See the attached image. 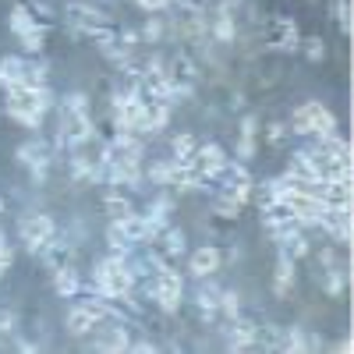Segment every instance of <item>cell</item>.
Segmentation results:
<instances>
[{"label": "cell", "instance_id": "cell-14", "mask_svg": "<svg viewBox=\"0 0 354 354\" xmlns=\"http://www.w3.org/2000/svg\"><path fill=\"white\" fill-rule=\"evenodd\" d=\"M156 248H160V252H163L167 259H181V255H185V248H188V238H185V230H181V227H167V230L160 234Z\"/></svg>", "mask_w": 354, "mask_h": 354}, {"label": "cell", "instance_id": "cell-23", "mask_svg": "<svg viewBox=\"0 0 354 354\" xmlns=\"http://www.w3.org/2000/svg\"><path fill=\"white\" fill-rule=\"evenodd\" d=\"M220 315H227V319L241 315V294L238 290H220Z\"/></svg>", "mask_w": 354, "mask_h": 354}, {"label": "cell", "instance_id": "cell-8", "mask_svg": "<svg viewBox=\"0 0 354 354\" xmlns=\"http://www.w3.org/2000/svg\"><path fill=\"white\" fill-rule=\"evenodd\" d=\"M266 46L270 50H283V53H294L301 46V36H298V25L290 18H273L270 21V32H266Z\"/></svg>", "mask_w": 354, "mask_h": 354}, {"label": "cell", "instance_id": "cell-28", "mask_svg": "<svg viewBox=\"0 0 354 354\" xmlns=\"http://www.w3.org/2000/svg\"><path fill=\"white\" fill-rule=\"evenodd\" d=\"M319 266H322V270H333V266H344L333 245H326V248H319Z\"/></svg>", "mask_w": 354, "mask_h": 354}, {"label": "cell", "instance_id": "cell-6", "mask_svg": "<svg viewBox=\"0 0 354 354\" xmlns=\"http://www.w3.org/2000/svg\"><path fill=\"white\" fill-rule=\"evenodd\" d=\"M223 270V252L216 245H198L192 255H188V273L195 280H205V277H216Z\"/></svg>", "mask_w": 354, "mask_h": 354}, {"label": "cell", "instance_id": "cell-16", "mask_svg": "<svg viewBox=\"0 0 354 354\" xmlns=\"http://www.w3.org/2000/svg\"><path fill=\"white\" fill-rule=\"evenodd\" d=\"M21 71H25V57H4L0 61V88H11V85H18L21 82Z\"/></svg>", "mask_w": 354, "mask_h": 354}, {"label": "cell", "instance_id": "cell-17", "mask_svg": "<svg viewBox=\"0 0 354 354\" xmlns=\"http://www.w3.org/2000/svg\"><path fill=\"white\" fill-rule=\"evenodd\" d=\"M195 149H198V138H195L192 131H177V135L170 138V156H174V160H192Z\"/></svg>", "mask_w": 354, "mask_h": 354}, {"label": "cell", "instance_id": "cell-22", "mask_svg": "<svg viewBox=\"0 0 354 354\" xmlns=\"http://www.w3.org/2000/svg\"><path fill=\"white\" fill-rule=\"evenodd\" d=\"M163 36H167V18H149V21H145V28H142V43L145 46L160 43Z\"/></svg>", "mask_w": 354, "mask_h": 354}, {"label": "cell", "instance_id": "cell-18", "mask_svg": "<svg viewBox=\"0 0 354 354\" xmlns=\"http://www.w3.org/2000/svg\"><path fill=\"white\" fill-rule=\"evenodd\" d=\"M347 287V266H333V270H326V277H322V290L330 294V298H340Z\"/></svg>", "mask_w": 354, "mask_h": 354}, {"label": "cell", "instance_id": "cell-21", "mask_svg": "<svg viewBox=\"0 0 354 354\" xmlns=\"http://www.w3.org/2000/svg\"><path fill=\"white\" fill-rule=\"evenodd\" d=\"M21 39V50L25 53H39L43 46H46V25H36V28H28L25 36H18Z\"/></svg>", "mask_w": 354, "mask_h": 354}, {"label": "cell", "instance_id": "cell-26", "mask_svg": "<svg viewBox=\"0 0 354 354\" xmlns=\"http://www.w3.org/2000/svg\"><path fill=\"white\" fill-rule=\"evenodd\" d=\"M287 135H290V124H283V121H270V124H266V142H270V145H280Z\"/></svg>", "mask_w": 354, "mask_h": 354}, {"label": "cell", "instance_id": "cell-12", "mask_svg": "<svg viewBox=\"0 0 354 354\" xmlns=\"http://www.w3.org/2000/svg\"><path fill=\"white\" fill-rule=\"evenodd\" d=\"M103 209H106V216H110V220H121V216L135 213V205H131V198H128V192H124V188L106 185V192H103Z\"/></svg>", "mask_w": 354, "mask_h": 354}, {"label": "cell", "instance_id": "cell-11", "mask_svg": "<svg viewBox=\"0 0 354 354\" xmlns=\"http://www.w3.org/2000/svg\"><path fill=\"white\" fill-rule=\"evenodd\" d=\"M294 280H298V262L280 252V259H277V273H273V294H277V298H287Z\"/></svg>", "mask_w": 354, "mask_h": 354}, {"label": "cell", "instance_id": "cell-2", "mask_svg": "<svg viewBox=\"0 0 354 354\" xmlns=\"http://www.w3.org/2000/svg\"><path fill=\"white\" fill-rule=\"evenodd\" d=\"M333 131H340L337 117H333V110L326 103H319V100L301 103L298 110H294V117H290V135H301V138L315 135V138H322V135H333Z\"/></svg>", "mask_w": 354, "mask_h": 354}, {"label": "cell", "instance_id": "cell-31", "mask_svg": "<svg viewBox=\"0 0 354 354\" xmlns=\"http://www.w3.org/2000/svg\"><path fill=\"white\" fill-rule=\"evenodd\" d=\"M8 209V202H4V195H0V213H4Z\"/></svg>", "mask_w": 354, "mask_h": 354}, {"label": "cell", "instance_id": "cell-27", "mask_svg": "<svg viewBox=\"0 0 354 354\" xmlns=\"http://www.w3.org/2000/svg\"><path fill=\"white\" fill-rule=\"evenodd\" d=\"M238 160H241V163L255 160V135H241V138H238Z\"/></svg>", "mask_w": 354, "mask_h": 354}, {"label": "cell", "instance_id": "cell-10", "mask_svg": "<svg viewBox=\"0 0 354 354\" xmlns=\"http://www.w3.org/2000/svg\"><path fill=\"white\" fill-rule=\"evenodd\" d=\"M259 209H262L266 230H277V227H283V223H294V209H290L287 198H270L266 205H259Z\"/></svg>", "mask_w": 354, "mask_h": 354}, {"label": "cell", "instance_id": "cell-3", "mask_svg": "<svg viewBox=\"0 0 354 354\" xmlns=\"http://www.w3.org/2000/svg\"><path fill=\"white\" fill-rule=\"evenodd\" d=\"M145 298L156 301L160 312L174 315L177 308H181V301H185V277L177 273L174 266H167V270H160L156 277L145 280Z\"/></svg>", "mask_w": 354, "mask_h": 354}, {"label": "cell", "instance_id": "cell-19", "mask_svg": "<svg viewBox=\"0 0 354 354\" xmlns=\"http://www.w3.org/2000/svg\"><path fill=\"white\" fill-rule=\"evenodd\" d=\"M57 113H88V96L85 93H64L61 103H57Z\"/></svg>", "mask_w": 354, "mask_h": 354}, {"label": "cell", "instance_id": "cell-5", "mask_svg": "<svg viewBox=\"0 0 354 354\" xmlns=\"http://www.w3.org/2000/svg\"><path fill=\"white\" fill-rule=\"evenodd\" d=\"M57 135L64 138L68 153H71V149H85L88 142H96V121H93L88 113H61Z\"/></svg>", "mask_w": 354, "mask_h": 354}, {"label": "cell", "instance_id": "cell-20", "mask_svg": "<svg viewBox=\"0 0 354 354\" xmlns=\"http://www.w3.org/2000/svg\"><path fill=\"white\" fill-rule=\"evenodd\" d=\"M213 216H220V220H238L241 216V202H234L230 195H216L213 198Z\"/></svg>", "mask_w": 354, "mask_h": 354}, {"label": "cell", "instance_id": "cell-13", "mask_svg": "<svg viewBox=\"0 0 354 354\" xmlns=\"http://www.w3.org/2000/svg\"><path fill=\"white\" fill-rule=\"evenodd\" d=\"M53 290L61 294V298H78V294H82V277L75 270V262L71 266H61V270H53Z\"/></svg>", "mask_w": 354, "mask_h": 354}, {"label": "cell", "instance_id": "cell-25", "mask_svg": "<svg viewBox=\"0 0 354 354\" xmlns=\"http://www.w3.org/2000/svg\"><path fill=\"white\" fill-rule=\"evenodd\" d=\"M298 50H305V57H308V61H322V57H326V43H322L319 36H308Z\"/></svg>", "mask_w": 354, "mask_h": 354}, {"label": "cell", "instance_id": "cell-32", "mask_svg": "<svg viewBox=\"0 0 354 354\" xmlns=\"http://www.w3.org/2000/svg\"><path fill=\"white\" fill-rule=\"evenodd\" d=\"M0 117H4V106H0Z\"/></svg>", "mask_w": 354, "mask_h": 354}, {"label": "cell", "instance_id": "cell-4", "mask_svg": "<svg viewBox=\"0 0 354 354\" xmlns=\"http://www.w3.org/2000/svg\"><path fill=\"white\" fill-rule=\"evenodd\" d=\"M53 238H57V223H53V216H50V213L32 209V213H25V216L18 220V241L25 245V252L39 255Z\"/></svg>", "mask_w": 354, "mask_h": 354}, {"label": "cell", "instance_id": "cell-15", "mask_svg": "<svg viewBox=\"0 0 354 354\" xmlns=\"http://www.w3.org/2000/svg\"><path fill=\"white\" fill-rule=\"evenodd\" d=\"M36 25H46V21L36 18L28 4H15V8H11V15H8V28H11L15 36H25L28 28H36Z\"/></svg>", "mask_w": 354, "mask_h": 354}, {"label": "cell", "instance_id": "cell-30", "mask_svg": "<svg viewBox=\"0 0 354 354\" xmlns=\"http://www.w3.org/2000/svg\"><path fill=\"white\" fill-rule=\"evenodd\" d=\"M241 135H259V117H245V121H241Z\"/></svg>", "mask_w": 354, "mask_h": 354}, {"label": "cell", "instance_id": "cell-1", "mask_svg": "<svg viewBox=\"0 0 354 354\" xmlns=\"http://www.w3.org/2000/svg\"><path fill=\"white\" fill-rule=\"evenodd\" d=\"M4 113L11 117L15 124L28 128V131L43 128V117H46V110L39 106V93L28 88V85H21V82L4 88Z\"/></svg>", "mask_w": 354, "mask_h": 354}, {"label": "cell", "instance_id": "cell-7", "mask_svg": "<svg viewBox=\"0 0 354 354\" xmlns=\"http://www.w3.org/2000/svg\"><path fill=\"white\" fill-rule=\"evenodd\" d=\"M227 163H230V160H227V153H223V145H216V142L198 145L195 156H192V167L205 177V181H209V177H220Z\"/></svg>", "mask_w": 354, "mask_h": 354}, {"label": "cell", "instance_id": "cell-24", "mask_svg": "<svg viewBox=\"0 0 354 354\" xmlns=\"http://www.w3.org/2000/svg\"><path fill=\"white\" fill-rule=\"evenodd\" d=\"M11 262H15V245H8V234L0 230V280L11 270Z\"/></svg>", "mask_w": 354, "mask_h": 354}, {"label": "cell", "instance_id": "cell-29", "mask_svg": "<svg viewBox=\"0 0 354 354\" xmlns=\"http://www.w3.org/2000/svg\"><path fill=\"white\" fill-rule=\"evenodd\" d=\"M333 11H337V21H340V32L347 36L351 32V8H347V0H337Z\"/></svg>", "mask_w": 354, "mask_h": 354}, {"label": "cell", "instance_id": "cell-9", "mask_svg": "<svg viewBox=\"0 0 354 354\" xmlns=\"http://www.w3.org/2000/svg\"><path fill=\"white\" fill-rule=\"evenodd\" d=\"M195 308H198L202 322H216V315H220V287L209 283V277H205L202 287L195 290Z\"/></svg>", "mask_w": 354, "mask_h": 354}]
</instances>
